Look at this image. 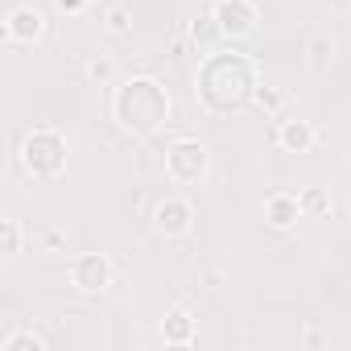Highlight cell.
Instances as JSON below:
<instances>
[{"label":"cell","mask_w":351,"mask_h":351,"mask_svg":"<svg viewBox=\"0 0 351 351\" xmlns=\"http://www.w3.org/2000/svg\"><path fill=\"white\" fill-rule=\"evenodd\" d=\"M207 161H211V153H207L203 141H191V136L186 141H173L165 149V178L173 186H195L207 173Z\"/></svg>","instance_id":"3957f363"},{"label":"cell","mask_w":351,"mask_h":351,"mask_svg":"<svg viewBox=\"0 0 351 351\" xmlns=\"http://www.w3.org/2000/svg\"><path fill=\"white\" fill-rule=\"evenodd\" d=\"M21 165L34 178H54L66 165V141L54 132V128H34L25 141H21Z\"/></svg>","instance_id":"7a4b0ae2"},{"label":"cell","mask_w":351,"mask_h":351,"mask_svg":"<svg viewBox=\"0 0 351 351\" xmlns=\"http://www.w3.org/2000/svg\"><path fill=\"white\" fill-rule=\"evenodd\" d=\"M314 141H318V128L310 120H281V128H277V145L289 153H306Z\"/></svg>","instance_id":"9c48e42d"},{"label":"cell","mask_w":351,"mask_h":351,"mask_svg":"<svg viewBox=\"0 0 351 351\" xmlns=\"http://www.w3.org/2000/svg\"><path fill=\"white\" fill-rule=\"evenodd\" d=\"M215 21L223 38H248L256 29V5L252 0H219L215 5Z\"/></svg>","instance_id":"5b68a950"},{"label":"cell","mask_w":351,"mask_h":351,"mask_svg":"<svg viewBox=\"0 0 351 351\" xmlns=\"http://www.w3.org/2000/svg\"><path fill=\"white\" fill-rule=\"evenodd\" d=\"M112 112H116L120 128H128L132 136H149L153 128L165 124V116H169V95H165L153 79H128V83L116 91Z\"/></svg>","instance_id":"6da1fadb"},{"label":"cell","mask_w":351,"mask_h":351,"mask_svg":"<svg viewBox=\"0 0 351 351\" xmlns=\"http://www.w3.org/2000/svg\"><path fill=\"white\" fill-rule=\"evenodd\" d=\"M112 281H116V269L104 252H83L71 261V285L79 293H104Z\"/></svg>","instance_id":"277c9868"},{"label":"cell","mask_w":351,"mask_h":351,"mask_svg":"<svg viewBox=\"0 0 351 351\" xmlns=\"http://www.w3.org/2000/svg\"><path fill=\"white\" fill-rule=\"evenodd\" d=\"M298 199H302V215H322V211H330V195H326L322 186H306Z\"/></svg>","instance_id":"4fadbf2b"},{"label":"cell","mask_w":351,"mask_h":351,"mask_svg":"<svg viewBox=\"0 0 351 351\" xmlns=\"http://www.w3.org/2000/svg\"><path fill=\"white\" fill-rule=\"evenodd\" d=\"M50 343L34 330H9L5 339H0V351H46Z\"/></svg>","instance_id":"8fae6325"},{"label":"cell","mask_w":351,"mask_h":351,"mask_svg":"<svg viewBox=\"0 0 351 351\" xmlns=\"http://www.w3.org/2000/svg\"><path fill=\"white\" fill-rule=\"evenodd\" d=\"M128 29H132V25H128V13H124V9H112V13H108V34L124 38Z\"/></svg>","instance_id":"e0dca14e"},{"label":"cell","mask_w":351,"mask_h":351,"mask_svg":"<svg viewBox=\"0 0 351 351\" xmlns=\"http://www.w3.org/2000/svg\"><path fill=\"white\" fill-rule=\"evenodd\" d=\"M46 34V13L34 5H17L5 21V42H38Z\"/></svg>","instance_id":"52a82bcc"},{"label":"cell","mask_w":351,"mask_h":351,"mask_svg":"<svg viewBox=\"0 0 351 351\" xmlns=\"http://www.w3.org/2000/svg\"><path fill=\"white\" fill-rule=\"evenodd\" d=\"M306 54H310V71H326L335 62V42L326 34H314L310 46H306Z\"/></svg>","instance_id":"7c38bea8"},{"label":"cell","mask_w":351,"mask_h":351,"mask_svg":"<svg viewBox=\"0 0 351 351\" xmlns=\"http://www.w3.org/2000/svg\"><path fill=\"white\" fill-rule=\"evenodd\" d=\"M161 339L169 343V347H191L195 343V318H191V310H169L165 314V322H161Z\"/></svg>","instance_id":"30bf717a"},{"label":"cell","mask_w":351,"mask_h":351,"mask_svg":"<svg viewBox=\"0 0 351 351\" xmlns=\"http://www.w3.org/2000/svg\"><path fill=\"white\" fill-rule=\"evenodd\" d=\"M256 104L269 108V112H277V108H281V91H273V87H256Z\"/></svg>","instance_id":"ac0fdd59"},{"label":"cell","mask_w":351,"mask_h":351,"mask_svg":"<svg viewBox=\"0 0 351 351\" xmlns=\"http://www.w3.org/2000/svg\"><path fill=\"white\" fill-rule=\"evenodd\" d=\"M322 343V330H306V347H318Z\"/></svg>","instance_id":"d6986e66"},{"label":"cell","mask_w":351,"mask_h":351,"mask_svg":"<svg viewBox=\"0 0 351 351\" xmlns=\"http://www.w3.org/2000/svg\"><path fill=\"white\" fill-rule=\"evenodd\" d=\"M191 219H195V211H191L186 199H161V203L153 207V228H157V236H165V240L186 236V232H191Z\"/></svg>","instance_id":"8992f818"},{"label":"cell","mask_w":351,"mask_h":351,"mask_svg":"<svg viewBox=\"0 0 351 351\" xmlns=\"http://www.w3.org/2000/svg\"><path fill=\"white\" fill-rule=\"evenodd\" d=\"M298 215H302V199H298V195L273 191V195L265 199V219H269L277 232H289V228L298 223Z\"/></svg>","instance_id":"ba28073f"},{"label":"cell","mask_w":351,"mask_h":351,"mask_svg":"<svg viewBox=\"0 0 351 351\" xmlns=\"http://www.w3.org/2000/svg\"><path fill=\"white\" fill-rule=\"evenodd\" d=\"M17 252H21V223L5 219V256H17Z\"/></svg>","instance_id":"2e32d148"},{"label":"cell","mask_w":351,"mask_h":351,"mask_svg":"<svg viewBox=\"0 0 351 351\" xmlns=\"http://www.w3.org/2000/svg\"><path fill=\"white\" fill-rule=\"evenodd\" d=\"M191 34H195V42H211V38H219V21H215V13H211V17H199Z\"/></svg>","instance_id":"9a60e30c"},{"label":"cell","mask_w":351,"mask_h":351,"mask_svg":"<svg viewBox=\"0 0 351 351\" xmlns=\"http://www.w3.org/2000/svg\"><path fill=\"white\" fill-rule=\"evenodd\" d=\"M83 75H87V83H108L112 75H116V66H112V58H104V54H91L87 58V66H83Z\"/></svg>","instance_id":"5bb4252c"}]
</instances>
